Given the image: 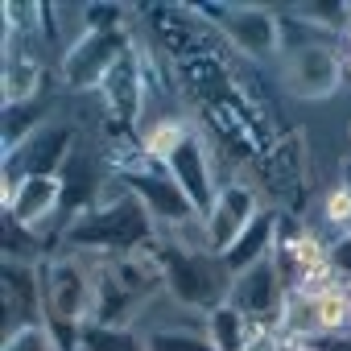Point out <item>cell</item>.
Instances as JSON below:
<instances>
[{
    "mask_svg": "<svg viewBox=\"0 0 351 351\" xmlns=\"http://www.w3.org/2000/svg\"><path fill=\"white\" fill-rule=\"evenodd\" d=\"M314 314H318V326L322 330H335L351 318V298H343L339 289H326L318 302H314Z\"/></svg>",
    "mask_w": 351,
    "mask_h": 351,
    "instance_id": "1",
    "label": "cell"
},
{
    "mask_svg": "<svg viewBox=\"0 0 351 351\" xmlns=\"http://www.w3.org/2000/svg\"><path fill=\"white\" fill-rule=\"evenodd\" d=\"M326 215H330L335 223H347V219H351V195H347V191H335V195L326 199Z\"/></svg>",
    "mask_w": 351,
    "mask_h": 351,
    "instance_id": "2",
    "label": "cell"
},
{
    "mask_svg": "<svg viewBox=\"0 0 351 351\" xmlns=\"http://www.w3.org/2000/svg\"><path fill=\"white\" fill-rule=\"evenodd\" d=\"M173 145H178V128H173V124H161V128L149 136V153H169Z\"/></svg>",
    "mask_w": 351,
    "mask_h": 351,
    "instance_id": "3",
    "label": "cell"
}]
</instances>
